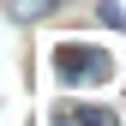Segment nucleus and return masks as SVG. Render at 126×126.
<instances>
[{"instance_id": "obj_1", "label": "nucleus", "mask_w": 126, "mask_h": 126, "mask_svg": "<svg viewBox=\"0 0 126 126\" xmlns=\"http://www.w3.org/2000/svg\"><path fill=\"white\" fill-rule=\"evenodd\" d=\"M54 78L60 84H78V90H102V84H114V54L96 48V42H60L54 48Z\"/></svg>"}, {"instance_id": "obj_2", "label": "nucleus", "mask_w": 126, "mask_h": 126, "mask_svg": "<svg viewBox=\"0 0 126 126\" xmlns=\"http://www.w3.org/2000/svg\"><path fill=\"white\" fill-rule=\"evenodd\" d=\"M48 126H120V114L102 102H66V108H54Z\"/></svg>"}, {"instance_id": "obj_3", "label": "nucleus", "mask_w": 126, "mask_h": 126, "mask_svg": "<svg viewBox=\"0 0 126 126\" xmlns=\"http://www.w3.org/2000/svg\"><path fill=\"white\" fill-rule=\"evenodd\" d=\"M54 6H60V0H12V18H24V24H30V18H48Z\"/></svg>"}, {"instance_id": "obj_4", "label": "nucleus", "mask_w": 126, "mask_h": 126, "mask_svg": "<svg viewBox=\"0 0 126 126\" xmlns=\"http://www.w3.org/2000/svg\"><path fill=\"white\" fill-rule=\"evenodd\" d=\"M96 12H102V24H114V30H120V24H126V12H120V6H114V0H102V6H96Z\"/></svg>"}]
</instances>
